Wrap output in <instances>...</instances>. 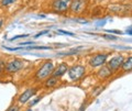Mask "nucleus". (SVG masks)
Segmentation results:
<instances>
[{"label":"nucleus","mask_w":132,"mask_h":111,"mask_svg":"<svg viewBox=\"0 0 132 111\" xmlns=\"http://www.w3.org/2000/svg\"><path fill=\"white\" fill-rule=\"evenodd\" d=\"M53 72H54V65L51 61H47L38 69V72L35 74V78L38 80H43L50 75H52Z\"/></svg>","instance_id":"obj_1"},{"label":"nucleus","mask_w":132,"mask_h":111,"mask_svg":"<svg viewBox=\"0 0 132 111\" xmlns=\"http://www.w3.org/2000/svg\"><path fill=\"white\" fill-rule=\"evenodd\" d=\"M24 66V62L20 58H13L5 65V71L8 74H14L21 71Z\"/></svg>","instance_id":"obj_2"},{"label":"nucleus","mask_w":132,"mask_h":111,"mask_svg":"<svg viewBox=\"0 0 132 111\" xmlns=\"http://www.w3.org/2000/svg\"><path fill=\"white\" fill-rule=\"evenodd\" d=\"M85 67L81 66V65H75L68 69V76L72 80H78L84 76L85 74Z\"/></svg>","instance_id":"obj_3"},{"label":"nucleus","mask_w":132,"mask_h":111,"mask_svg":"<svg viewBox=\"0 0 132 111\" xmlns=\"http://www.w3.org/2000/svg\"><path fill=\"white\" fill-rule=\"evenodd\" d=\"M36 92H38V88H29L20 95L19 98H18V101L20 104H26V102H28L32 97H34V95Z\"/></svg>","instance_id":"obj_4"},{"label":"nucleus","mask_w":132,"mask_h":111,"mask_svg":"<svg viewBox=\"0 0 132 111\" xmlns=\"http://www.w3.org/2000/svg\"><path fill=\"white\" fill-rule=\"evenodd\" d=\"M71 1L72 0H54L52 3V7L57 12H65L68 9Z\"/></svg>","instance_id":"obj_5"},{"label":"nucleus","mask_w":132,"mask_h":111,"mask_svg":"<svg viewBox=\"0 0 132 111\" xmlns=\"http://www.w3.org/2000/svg\"><path fill=\"white\" fill-rule=\"evenodd\" d=\"M107 57H108L107 54H97V55L93 56L92 58H90V61H89L90 66H93V67L102 66V65L107 62Z\"/></svg>","instance_id":"obj_6"},{"label":"nucleus","mask_w":132,"mask_h":111,"mask_svg":"<svg viewBox=\"0 0 132 111\" xmlns=\"http://www.w3.org/2000/svg\"><path fill=\"white\" fill-rule=\"evenodd\" d=\"M86 0H72L71 1V10L74 13H79L85 9Z\"/></svg>","instance_id":"obj_7"},{"label":"nucleus","mask_w":132,"mask_h":111,"mask_svg":"<svg viewBox=\"0 0 132 111\" xmlns=\"http://www.w3.org/2000/svg\"><path fill=\"white\" fill-rule=\"evenodd\" d=\"M123 61H125V59H123V57L121 55L116 56V57H113V58H111L110 62H108L109 69H110V71H116V69H118L122 65Z\"/></svg>","instance_id":"obj_8"},{"label":"nucleus","mask_w":132,"mask_h":111,"mask_svg":"<svg viewBox=\"0 0 132 111\" xmlns=\"http://www.w3.org/2000/svg\"><path fill=\"white\" fill-rule=\"evenodd\" d=\"M68 71V67H67V65L66 64H61L59 65L55 69H54V72H53V77H56V78H59L61 76H63L64 74Z\"/></svg>","instance_id":"obj_9"},{"label":"nucleus","mask_w":132,"mask_h":111,"mask_svg":"<svg viewBox=\"0 0 132 111\" xmlns=\"http://www.w3.org/2000/svg\"><path fill=\"white\" fill-rule=\"evenodd\" d=\"M121 66L123 68V71H131V69H132V56L123 61V63H122Z\"/></svg>","instance_id":"obj_10"},{"label":"nucleus","mask_w":132,"mask_h":111,"mask_svg":"<svg viewBox=\"0 0 132 111\" xmlns=\"http://www.w3.org/2000/svg\"><path fill=\"white\" fill-rule=\"evenodd\" d=\"M57 78L56 77H51V78H48V79H46V81H45V87L46 88H52V87H54V86L57 84Z\"/></svg>","instance_id":"obj_11"},{"label":"nucleus","mask_w":132,"mask_h":111,"mask_svg":"<svg viewBox=\"0 0 132 111\" xmlns=\"http://www.w3.org/2000/svg\"><path fill=\"white\" fill-rule=\"evenodd\" d=\"M98 75L100 76V77H102V78L109 76V75H110V69H109V67L107 66V67H104L102 69H100V72L98 73Z\"/></svg>","instance_id":"obj_12"},{"label":"nucleus","mask_w":132,"mask_h":111,"mask_svg":"<svg viewBox=\"0 0 132 111\" xmlns=\"http://www.w3.org/2000/svg\"><path fill=\"white\" fill-rule=\"evenodd\" d=\"M13 2H15V0H1V1H0V5L2 7H7L9 5H12Z\"/></svg>","instance_id":"obj_13"},{"label":"nucleus","mask_w":132,"mask_h":111,"mask_svg":"<svg viewBox=\"0 0 132 111\" xmlns=\"http://www.w3.org/2000/svg\"><path fill=\"white\" fill-rule=\"evenodd\" d=\"M7 111H20V107L18 105H12L7 109Z\"/></svg>","instance_id":"obj_14"},{"label":"nucleus","mask_w":132,"mask_h":111,"mask_svg":"<svg viewBox=\"0 0 132 111\" xmlns=\"http://www.w3.org/2000/svg\"><path fill=\"white\" fill-rule=\"evenodd\" d=\"M26 36H28V35H27V34H24V35H16V36H13V38H11L10 40H11V41H14V40L20 39V38H26Z\"/></svg>","instance_id":"obj_15"},{"label":"nucleus","mask_w":132,"mask_h":111,"mask_svg":"<svg viewBox=\"0 0 132 111\" xmlns=\"http://www.w3.org/2000/svg\"><path fill=\"white\" fill-rule=\"evenodd\" d=\"M61 33H63V34H66V35H71V36H74L73 33H71V32H67V31H64V30H60Z\"/></svg>","instance_id":"obj_16"},{"label":"nucleus","mask_w":132,"mask_h":111,"mask_svg":"<svg viewBox=\"0 0 132 111\" xmlns=\"http://www.w3.org/2000/svg\"><path fill=\"white\" fill-rule=\"evenodd\" d=\"M47 32H48V31H42V32H40V33H38V34L35 35V38H39V36H41L42 34H45V33H47Z\"/></svg>","instance_id":"obj_17"},{"label":"nucleus","mask_w":132,"mask_h":111,"mask_svg":"<svg viewBox=\"0 0 132 111\" xmlns=\"http://www.w3.org/2000/svg\"><path fill=\"white\" fill-rule=\"evenodd\" d=\"M40 99H41V97H39V98H38V99H35V100H33V101L31 102V106H33V105H35V104H36V102H38V101H40Z\"/></svg>","instance_id":"obj_18"},{"label":"nucleus","mask_w":132,"mask_h":111,"mask_svg":"<svg viewBox=\"0 0 132 111\" xmlns=\"http://www.w3.org/2000/svg\"><path fill=\"white\" fill-rule=\"evenodd\" d=\"M85 108H86V102L81 106V108H80V110H79V111H84V110H85Z\"/></svg>","instance_id":"obj_19"},{"label":"nucleus","mask_w":132,"mask_h":111,"mask_svg":"<svg viewBox=\"0 0 132 111\" xmlns=\"http://www.w3.org/2000/svg\"><path fill=\"white\" fill-rule=\"evenodd\" d=\"M2 24H3V20H0V29H1V27H2Z\"/></svg>","instance_id":"obj_20"},{"label":"nucleus","mask_w":132,"mask_h":111,"mask_svg":"<svg viewBox=\"0 0 132 111\" xmlns=\"http://www.w3.org/2000/svg\"><path fill=\"white\" fill-rule=\"evenodd\" d=\"M1 72H2V67H1V63H0V74H1Z\"/></svg>","instance_id":"obj_21"},{"label":"nucleus","mask_w":132,"mask_h":111,"mask_svg":"<svg viewBox=\"0 0 132 111\" xmlns=\"http://www.w3.org/2000/svg\"><path fill=\"white\" fill-rule=\"evenodd\" d=\"M128 33H130V34H132V30H129V31H128Z\"/></svg>","instance_id":"obj_22"},{"label":"nucleus","mask_w":132,"mask_h":111,"mask_svg":"<svg viewBox=\"0 0 132 111\" xmlns=\"http://www.w3.org/2000/svg\"><path fill=\"white\" fill-rule=\"evenodd\" d=\"M28 111H32V110H28Z\"/></svg>","instance_id":"obj_23"}]
</instances>
